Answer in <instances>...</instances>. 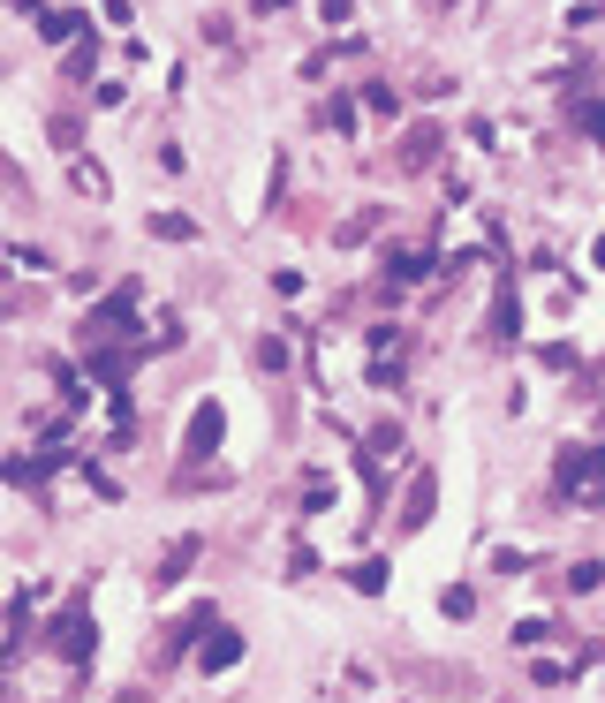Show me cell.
<instances>
[{
	"label": "cell",
	"instance_id": "6da1fadb",
	"mask_svg": "<svg viewBox=\"0 0 605 703\" xmlns=\"http://www.w3.org/2000/svg\"><path fill=\"white\" fill-rule=\"evenodd\" d=\"M212 439H220V409H197V424H190V454H212Z\"/></svg>",
	"mask_w": 605,
	"mask_h": 703
}]
</instances>
